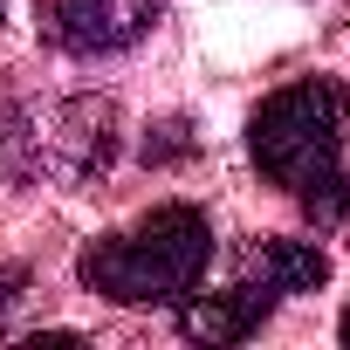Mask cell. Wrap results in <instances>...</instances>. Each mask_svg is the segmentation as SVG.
Listing matches in <instances>:
<instances>
[{"instance_id": "cell-7", "label": "cell", "mask_w": 350, "mask_h": 350, "mask_svg": "<svg viewBox=\"0 0 350 350\" xmlns=\"http://www.w3.org/2000/svg\"><path fill=\"white\" fill-rule=\"evenodd\" d=\"M21 282H28L21 268H0V309H14V302H21Z\"/></svg>"}, {"instance_id": "cell-1", "label": "cell", "mask_w": 350, "mask_h": 350, "mask_svg": "<svg viewBox=\"0 0 350 350\" xmlns=\"http://www.w3.org/2000/svg\"><path fill=\"white\" fill-rule=\"evenodd\" d=\"M343 131H350V103H343V90L329 76H302V83L275 90L247 117V151L261 165V179L295 193L316 227H343L350 220Z\"/></svg>"}, {"instance_id": "cell-5", "label": "cell", "mask_w": 350, "mask_h": 350, "mask_svg": "<svg viewBox=\"0 0 350 350\" xmlns=\"http://www.w3.org/2000/svg\"><path fill=\"white\" fill-rule=\"evenodd\" d=\"M268 309H275V295L261 282H234L220 295H186L179 302V336H193V343H247L268 323Z\"/></svg>"}, {"instance_id": "cell-2", "label": "cell", "mask_w": 350, "mask_h": 350, "mask_svg": "<svg viewBox=\"0 0 350 350\" xmlns=\"http://www.w3.org/2000/svg\"><path fill=\"white\" fill-rule=\"evenodd\" d=\"M206 261H213L206 213L186 206V200H172V206H151L137 227L90 241L76 254V282L90 295H103V302L144 309V302H186L206 282Z\"/></svg>"}, {"instance_id": "cell-3", "label": "cell", "mask_w": 350, "mask_h": 350, "mask_svg": "<svg viewBox=\"0 0 350 350\" xmlns=\"http://www.w3.org/2000/svg\"><path fill=\"white\" fill-rule=\"evenodd\" d=\"M158 14H165V0H49L42 8V35L62 55H117Z\"/></svg>"}, {"instance_id": "cell-8", "label": "cell", "mask_w": 350, "mask_h": 350, "mask_svg": "<svg viewBox=\"0 0 350 350\" xmlns=\"http://www.w3.org/2000/svg\"><path fill=\"white\" fill-rule=\"evenodd\" d=\"M343 343H350V309H343Z\"/></svg>"}, {"instance_id": "cell-6", "label": "cell", "mask_w": 350, "mask_h": 350, "mask_svg": "<svg viewBox=\"0 0 350 350\" xmlns=\"http://www.w3.org/2000/svg\"><path fill=\"white\" fill-rule=\"evenodd\" d=\"M247 268H254V282H261L268 295H309V288L329 282V254H323L316 241H288V234L254 241Z\"/></svg>"}, {"instance_id": "cell-4", "label": "cell", "mask_w": 350, "mask_h": 350, "mask_svg": "<svg viewBox=\"0 0 350 350\" xmlns=\"http://www.w3.org/2000/svg\"><path fill=\"white\" fill-rule=\"evenodd\" d=\"M21 137L35 144V165H42V172L83 179V172H103V165H110L117 117H110V103H62V110L28 117V131H21Z\"/></svg>"}]
</instances>
